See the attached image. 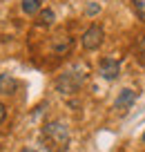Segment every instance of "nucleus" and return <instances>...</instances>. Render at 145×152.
I'll return each instance as SVG.
<instances>
[{"instance_id": "obj_1", "label": "nucleus", "mask_w": 145, "mask_h": 152, "mask_svg": "<svg viewBox=\"0 0 145 152\" xmlns=\"http://www.w3.org/2000/svg\"><path fill=\"white\" fill-rule=\"evenodd\" d=\"M42 137L49 141V145L56 148V150H65V148L69 145V141H71L69 128H67V123H63V121H49V123H45Z\"/></svg>"}, {"instance_id": "obj_2", "label": "nucleus", "mask_w": 145, "mask_h": 152, "mask_svg": "<svg viewBox=\"0 0 145 152\" xmlns=\"http://www.w3.org/2000/svg\"><path fill=\"white\" fill-rule=\"evenodd\" d=\"M85 78H87V74H85L83 67H74V69L65 72L63 76L56 78V90L60 92V94H74L85 83Z\"/></svg>"}, {"instance_id": "obj_3", "label": "nucleus", "mask_w": 145, "mask_h": 152, "mask_svg": "<svg viewBox=\"0 0 145 152\" xmlns=\"http://www.w3.org/2000/svg\"><path fill=\"white\" fill-rule=\"evenodd\" d=\"M105 40V31L101 25H89L87 29L83 31V36H80V45H83V49H87V52H94V49H98L101 45H103Z\"/></svg>"}, {"instance_id": "obj_4", "label": "nucleus", "mask_w": 145, "mask_h": 152, "mask_svg": "<svg viewBox=\"0 0 145 152\" xmlns=\"http://www.w3.org/2000/svg\"><path fill=\"white\" fill-rule=\"evenodd\" d=\"M49 47H52V52L56 54V56H67V54L71 52V47H74V38L69 36V34H54L52 38H49Z\"/></svg>"}, {"instance_id": "obj_5", "label": "nucleus", "mask_w": 145, "mask_h": 152, "mask_svg": "<svg viewBox=\"0 0 145 152\" xmlns=\"http://www.w3.org/2000/svg\"><path fill=\"white\" fill-rule=\"evenodd\" d=\"M98 74L103 76L105 81H116L118 74H121V63L112 56H105L103 61L98 63Z\"/></svg>"}, {"instance_id": "obj_6", "label": "nucleus", "mask_w": 145, "mask_h": 152, "mask_svg": "<svg viewBox=\"0 0 145 152\" xmlns=\"http://www.w3.org/2000/svg\"><path fill=\"white\" fill-rule=\"evenodd\" d=\"M134 101H136V92L130 90V87H125V90H121V94L116 96L114 107H116V110H127L130 105H134Z\"/></svg>"}, {"instance_id": "obj_7", "label": "nucleus", "mask_w": 145, "mask_h": 152, "mask_svg": "<svg viewBox=\"0 0 145 152\" xmlns=\"http://www.w3.org/2000/svg\"><path fill=\"white\" fill-rule=\"evenodd\" d=\"M18 90V81L14 78V74H9V72H5V74H0V94H14V92Z\"/></svg>"}, {"instance_id": "obj_8", "label": "nucleus", "mask_w": 145, "mask_h": 152, "mask_svg": "<svg viewBox=\"0 0 145 152\" xmlns=\"http://www.w3.org/2000/svg\"><path fill=\"white\" fill-rule=\"evenodd\" d=\"M54 20H56V14H54V9H49V7L40 9L38 16H36V25L38 27H49V25H54Z\"/></svg>"}, {"instance_id": "obj_9", "label": "nucleus", "mask_w": 145, "mask_h": 152, "mask_svg": "<svg viewBox=\"0 0 145 152\" xmlns=\"http://www.w3.org/2000/svg\"><path fill=\"white\" fill-rule=\"evenodd\" d=\"M20 7L27 16H38V11L42 9V0H20Z\"/></svg>"}, {"instance_id": "obj_10", "label": "nucleus", "mask_w": 145, "mask_h": 152, "mask_svg": "<svg viewBox=\"0 0 145 152\" xmlns=\"http://www.w3.org/2000/svg\"><path fill=\"white\" fill-rule=\"evenodd\" d=\"M132 7H134V14L145 23V0H132Z\"/></svg>"}, {"instance_id": "obj_11", "label": "nucleus", "mask_w": 145, "mask_h": 152, "mask_svg": "<svg viewBox=\"0 0 145 152\" xmlns=\"http://www.w3.org/2000/svg\"><path fill=\"white\" fill-rule=\"evenodd\" d=\"M5 119H7V107L5 103H0V123H5Z\"/></svg>"}, {"instance_id": "obj_12", "label": "nucleus", "mask_w": 145, "mask_h": 152, "mask_svg": "<svg viewBox=\"0 0 145 152\" xmlns=\"http://www.w3.org/2000/svg\"><path fill=\"white\" fill-rule=\"evenodd\" d=\"M138 49H141V54L145 56V36H143V38L138 40Z\"/></svg>"}, {"instance_id": "obj_13", "label": "nucleus", "mask_w": 145, "mask_h": 152, "mask_svg": "<svg viewBox=\"0 0 145 152\" xmlns=\"http://www.w3.org/2000/svg\"><path fill=\"white\" fill-rule=\"evenodd\" d=\"M20 152H36V150H31V148H23Z\"/></svg>"}, {"instance_id": "obj_14", "label": "nucleus", "mask_w": 145, "mask_h": 152, "mask_svg": "<svg viewBox=\"0 0 145 152\" xmlns=\"http://www.w3.org/2000/svg\"><path fill=\"white\" fill-rule=\"evenodd\" d=\"M143 143H145V134H143Z\"/></svg>"}]
</instances>
